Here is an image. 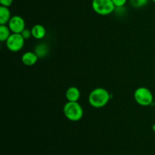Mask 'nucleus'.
Returning a JSON list of instances; mask_svg holds the SVG:
<instances>
[{"mask_svg": "<svg viewBox=\"0 0 155 155\" xmlns=\"http://www.w3.org/2000/svg\"><path fill=\"white\" fill-rule=\"evenodd\" d=\"M65 96L68 101H78L80 98V92L78 88L71 86L67 89Z\"/></svg>", "mask_w": 155, "mask_h": 155, "instance_id": "6e6552de", "label": "nucleus"}, {"mask_svg": "<svg viewBox=\"0 0 155 155\" xmlns=\"http://www.w3.org/2000/svg\"><path fill=\"white\" fill-rule=\"evenodd\" d=\"M64 114L69 120L77 122L83 116L82 106L77 101H68L64 106Z\"/></svg>", "mask_w": 155, "mask_h": 155, "instance_id": "f03ea898", "label": "nucleus"}, {"mask_svg": "<svg viewBox=\"0 0 155 155\" xmlns=\"http://www.w3.org/2000/svg\"><path fill=\"white\" fill-rule=\"evenodd\" d=\"M150 0H130V3L134 8H142L148 4Z\"/></svg>", "mask_w": 155, "mask_h": 155, "instance_id": "ddd939ff", "label": "nucleus"}, {"mask_svg": "<svg viewBox=\"0 0 155 155\" xmlns=\"http://www.w3.org/2000/svg\"><path fill=\"white\" fill-rule=\"evenodd\" d=\"M11 30L8 26L6 24H0V41L1 42H6L8 37L10 36Z\"/></svg>", "mask_w": 155, "mask_h": 155, "instance_id": "f8f14e48", "label": "nucleus"}, {"mask_svg": "<svg viewBox=\"0 0 155 155\" xmlns=\"http://www.w3.org/2000/svg\"><path fill=\"white\" fill-rule=\"evenodd\" d=\"M13 3V0H0V4L2 6L10 7Z\"/></svg>", "mask_w": 155, "mask_h": 155, "instance_id": "dca6fc26", "label": "nucleus"}, {"mask_svg": "<svg viewBox=\"0 0 155 155\" xmlns=\"http://www.w3.org/2000/svg\"><path fill=\"white\" fill-rule=\"evenodd\" d=\"M9 29L13 33H21L25 29V21L24 18L18 15L12 17L8 24Z\"/></svg>", "mask_w": 155, "mask_h": 155, "instance_id": "423d86ee", "label": "nucleus"}, {"mask_svg": "<svg viewBox=\"0 0 155 155\" xmlns=\"http://www.w3.org/2000/svg\"><path fill=\"white\" fill-rule=\"evenodd\" d=\"M39 57L34 51H27L21 57L23 64L26 66H33L37 62Z\"/></svg>", "mask_w": 155, "mask_h": 155, "instance_id": "0eeeda50", "label": "nucleus"}, {"mask_svg": "<svg viewBox=\"0 0 155 155\" xmlns=\"http://www.w3.org/2000/svg\"><path fill=\"white\" fill-rule=\"evenodd\" d=\"M152 2H154V3H155V0H152Z\"/></svg>", "mask_w": 155, "mask_h": 155, "instance_id": "a211bd4d", "label": "nucleus"}, {"mask_svg": "<svg viewBox=\"0 0 155 155\" xmlns=\"http://www.w3.org/2000/svg\"><path fill=\"white\" fill-rule=\"evenodd\" d=\"M92 7L94 12L100 15H108L115 11L112 0H92Z\"/></svg>", "mask_w": 155, "mask_h": 155, "instance_id": "7ed1b4c3", "label": "nucleus"}, {"mask_svg": "<svg viewBox=\"0 0 155 155\" xmlns=\"http://www.w3.org/2000/svg\"><path fill=\"white\" fill-rule=\"evenodd\" d=\"M110 98V95L107 89L104 88H96L89 93L88 101L93 107L101 108L108 103Z\"/></svg>", "mask_w": 155, "mask_h": 155, "instance_id": "f257e3e1", "label": "nucleus"}, {"mask_svg": "<svg viewBox=\"0 0 155 155\" xmlns=\"http://www.w3.org/2000/svg\"><path fill=\"white\" fill-rule=\"evenodd\" d=\"M11 18V12L8 7L0 6V24H8Z\"/></svg>", "mask_w": 155, "mask_h": 155, "instance_id": "9d476101", "label": "nucleus"}, {"mask_svg": "<svg viewBox=\"0 0 155 155\" xmlns=\"http://www.w3.org/2000/svg\"><path fill=\"white\" fill-rule=\"evenodd\" d=\"M135 101L142 106L151 105L154 101V96L150 89L146 87H139L134 92Z\"/></svg>", "mask_w": 155, "mask_h": 155, "instance_id": "20e7f679", "label": "nucleus"}, {"mask_svg": "<svg viewBox=\"0 0 155 155\" xmlns=\"http://www.w3.org/2000/svg\"><path fill=\"white\" fill-rule=\"evenodd\" d=\"M152 130H154V132H155V124H154V125L152 126Z\"/></svg>", "mask_w": 155, "mask_h": 155, "instance_id": "f3484780", "label": "nucleus"}, {"mask_svg": "<svg viewBox=\"0 0 155 155\" xmlns=\"http://www.w3.org/2000/svg\"><path fill=\"white\" fill-rule=\"evenodd\" d=\"M112 2H113L115 7L120 8V7H124V5L127 4V0H112Z\"/></svg>", "mask_w": 155, "mask_h": 155, "instance_id": "4468645a", "label": "nucleus"}, {"mask_svg": "<svg viewBox=\"0 0 155 155\" xmlns=\"http://www.w3.org/2000/svg\"><path fill=\"white\" fill-rule=\"evenodd\" d=\"M49 48L45 43H39L36 46L34 49V52L37 54L39 58H45L48 54Z\"/></svg>", "mask_w": 155, "mask_h": 155, "instance_id": "9b49d317", "label": "nucleus"}, {"mask_svg": "<svg viewBox=\"0 0 155 155\" xmlns=\"http://www.w3.org/2000/svg\"><path fill=\"white\" fill-rule=\"evenodd\" d=\"M32 36L36 39H43L46 34V30L42 24H36L31 28Z\"/></svg>", "mask_w": 155, "mask_h": 155, "instance_id": "1a4fd4ad", "label": "nucleus"}, {"mask_svg": "<svg viewBox=\"0 0 155 155\" xmlns=\"http://www.w3.org/2000/svg\"><path fill=\"white\" fill-rule=\"evenodd\" d=\"M24 42L25 39L23 37L21 33H12L5 42L6 46L10 51L16 52L22 49L24 45Z\"/></svg>", "mask_w": 155, "mask_h": 155, "instance_id": "39448f33", "label": "nucleus"}, {"mask_svg": "<svg viewBox=\"0 0 155 155\" xmlns=\"http://www.w3.org/2000/svg\"><path fill=\"white\" fill-rule=\"evenodd\" d=\"M21 35L23 36V37L25 39H29L30 36H32V32L31 30H29V29H24V31L21 33Z\"/></svg>", "mask_w": 155, "mask_h": 155, "instance_id": "2eb2a0df", "label": "nucleus"}]
</instances>
